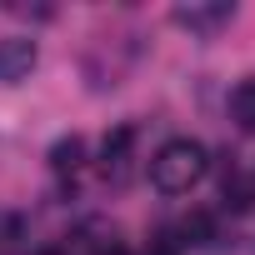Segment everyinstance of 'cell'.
Wrapping results in <instances>:
<instances>
[{
  "label": "cell",
  "mask_w": 255,
  "mask_h": 255,
  "mask_svg": "<svg viewBox=\"0 0 255 255\" xmlns=\"http://www.w3.org/2000/svg\"><path fill=\"white\" fill-rule=\"evenodd\" d=\"M205 170H210V155H205V145L190 140V135L165 140V145L150 155V185H155L160 195H185L190 185L205 180Z\"/></svg>",
  "instance_id": "6da1fadb"
},
{
  "label": "cell",
  "mask_w": 255,
  "mask_h": 255,
  "mask_svg": "<svg viewBox=\"0 0 255 255\" xmlns=\"http://www.w3.org/2000/svg\"><path fill=\"white\" fill-rule=\"evenodd\" d=\"M170 20L200 40H210L215 30H225L235 20V0H180V5L170 10Z\"/></svg>",
  "instance_id": "7a4b0ae2"
},
{
  "label": "cell",
  "mask_w": 255,
  "mask_h": 255,
  "mask_svg": "<svg viewBox=\"0 0 255 255\" xmlns=\"http://www.w3.org/2000/svg\"><path fill=\"white\" fill-rule=\"evenodd\" d=\"M35 60H40L35 40H25V35H5V40H0V85H20V80L35 70Z\"/></svg>",
  "instance_id": "3957f363"
},
{
  "label": "cell",
  "mask_w": 255,
  "mask_h": 255,
  "mask_svg": "<svg viewBox=\"0 0 255 255\" xmlns=\"http://www.w3.org/2000/svg\"><path fill=\"white\" fill-rule=\"evenodd\" d=\"M45 160H50V170H60V175L70 170V175H75V170L85 165V135H60Z\"/></svg>",
  "instance_id": "277c9868"
},
{
  "label": "cell",
  "mask_w": 255,
  "mask_h": 255,
  "mask_svg": "<svg viewBox=\"0 0 255 255\" xmlns=\"http://www.w3.org/2000/svg\"><path fill=\"white\" fill-rule=\"evenodd\" d=\"M230 115H235L240 130H250V135H255V75H245V80L230 90Z\"/></svg>",
  "instance_id": "5b68a950"
},
{
  "label": "cell",
  "mask_w": 255,
  "mask_h": 255,
  "mask_svg": "<svg viewBox=\"0 0 255 255\" xmlns=\"http://www.w3.org/2000/svg\"><path fill=\"white\" fill-rule=\"evenodd\" d=\"M130 145H135V125H115V130H105V140H100L105 165H110V160H125V155H130Z\"/></svg>",
  "instance_id": "8992f818"
},
{
  "label": "cell",
  "mask_w": 255,
  "mask_h": 255,
  "mask_svg": "<svg viewBox=\"0 0 255 255\" xmlns=\"http://www.w3.org/2000/svg\"><path fill=\"white\" fill-rule=\"evenodd\" d=\"M180 235H185L190 245H210V240H215V215H210V210H190L185 225H180Z\"/></svg>",
  "instance_id": "52a82bcc"
},
{
  "label": "cell",
  "mask_w": 255,
  "mask_h": 255,
  "mask_svg": "<svg viewBox=\"0 0 255 255\" xmlns=\"http://www.w3.org/2000/svg\"><path fill=\"white\" fill-rule=\"evenodd\" d=\"M145 255H180V240L160 235V240H150V245H145Z\"/></svg>",
  "instance_id": "ba28073f"
},
{
  "label": "cell",
  "mask_w": 255,
  "mask_h": 255,
  "mask_svg": "<svg viewBox=\"0 0 255 255\" xmlns=\"http://www.w3.org/2000/svg\"><path fill=\"white\" fill-rule=\"evenodd\" d=\"M95 255H130V250H125V245H115V240H110V245H100Z\"/></svg>",
  "instance_id": "9c48e42d"
},
{
  "label": "cell",
  "mask_w": 255,
  "mask_h": 255,
  "mask_svg": "<svg viewBox=\"0 0 255 255\" xmlns=\"http://www.w3.org/2000/svg\"><path fill=\"white\" fill-rule=\"evenodd\" d=\"M35 255H70V250H60V245H40Z\"/></svg>",
  "instance_id": "30bf717a"
}]
</instances>
